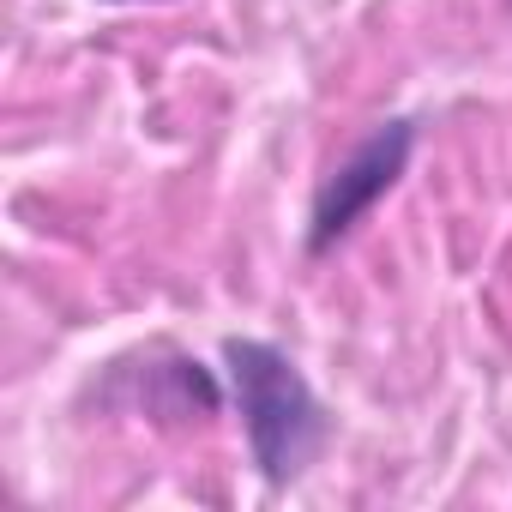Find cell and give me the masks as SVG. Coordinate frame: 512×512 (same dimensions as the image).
I'll use <instances>...</instances> for the list:
<instances>
[{
  "instance_id": "2",
  "label": "cell",
  "mask_w": 512,
  "mask_h": 512,
  "mask_svg": "<svg viewBox=\"0 0 512 512\" xmlns=\"http://www.w3.org/2000/svg\"><path fill=\"white\" fill-rule=\"evenodd\" d=\"M410 157H416V121H410V115H392V121H380V127L320 181L314 211H308V253H314V260H320V253H332V247L404 181Z\"/></svg>"
},
{
  "instance_id": "1",
  "label": "cell",
  "mask_w": 512,
  "mask_h": 512,
  "mask_svg": "<svg viewBox=\"0 0 512 512\" xmlns=\"http://www.w3.org/2000/svg\"><path fill=\"white\" fill-rule=\"evenodd\" d=\"M223 368H229V398L247 428V452L272 488H284L308 464H320V452L332 446V416H326L320 392L308 386V374L278 344L229 338Z\"/></svg>"
}]
</instances>
